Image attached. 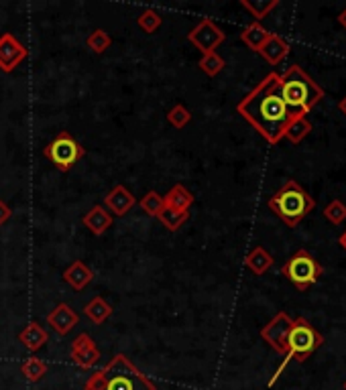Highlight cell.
<instances>
[{
  "label": "cell",
  "instance_id": "obj_1",
  "mask_svg": "<svg viewBox=\"0 0 346 390\" xmlns=\"http://www.w3.org/2000/svg\"><path fill=\"white\" fill-rule=\"evenodd\" d=\"M236 112L267 142L277 144L285 135V128L289 126V122L294 120V116L287 110L283 96H281L279 73L271 71L269 75H265L263 82H259L253 90L238 102Z\"/></svg>",
  "mask_w": 346,
  "mask_h": 390
},
{
  "label": "cell",
  "instance_id": "obj_16",
  "mask_svg": "<svg viewBox=\"0 0 346 390\" xmlns=\"http://www.w3.org/2000/svg\"><path fill=\"white\" fill-rule=\"evenodd\" d=\"M84 226L92 232L94 236H102L106 230L113 226V216L106 207L94 206L90 207V211L82 218Z\"/></svg>",
  "mask_w": 346,
  "mask_h": 390
},
{
  "label": "cell",
  "instance_id": "obj_18",
  "mask_svg": "<svg viewBox=\"0 0 346 390\" xmlns=\"http://www.w3.org/2000/svg\"><path fill=\"white\" fill-rule=\"evenodd\" d=\"M163 200H165V207L175 209V211H189V207L194 206V202H196L194 193L182 183L173 185V187L165 193Z\"/></svg>",
  "mask_w": 346,
  "mask_h": 390
},
{
  "label": "cell",
  "instance_id": "obj_33",
  "mask_svg": "<svg viewBox=\"0 0 346 390\" xmlns=\"http://www.w3.org/2000/svg\"><path fill=\"white\" fill-rule=\"evenodd\" d=\"M338 110L346 116V96L343 98V100H340V102H338Z\"/></svg>",
  "mask_w": 346,
  "mask_h": 390
},
{
  "label": "cell",
  "instance_id": "obj_17",
  "mask_svg": "<svg viewBox=\"0 0 346 390\" xmlns=\"http://www.w3.org/2000/svg\"><path fill=\"white\" fill-rule=\"evenodd\" d=\"M47 340H49V336H47L45 327L37 322H31L24 327L23 331L19 333V342H21L29 352H33V354L39 352V350L47 344Z\"/></svg>",
  "mask_w": 346,
  "mask_h": 390
},
{
  "label": "cell",
  "instance_id": "obj_8",
  "mask_svg": "<svg viewBox=\"0 0 346 390\" xmlns=\"http://www.w3.org/2000/svg\"><path fill=\"white\" fill-rule=\"evenodd\" d=\"M226 39V33L214 23L212 19H202L196 24L189 33H187V41L196 47L202 55L214 53L218 45H222Z\"/></svg>",
  "mask_w": 346,
  "mask_h": 390
},
{
  "label": "cell",
  "instance_id": "obj_5",
  "mask_svg": "<svg viewBox=\"0 0 346 390\" xmlns=\"http://www.w3.org/2000/svg\"><path fill=\"white\" fill-rule=\"evenodd\" d=\"M324 344V338L322 333L312 325V323L308 322V320H303V317H298V320H294L291 323V329H289V333H287V350H285V358H283V362L279 364V368L275 370V374H273V378L269 380V387H273L277 380H279V376L283 374V370L287 368V364L291 362V360H298V362H305L320 345Z\"/></svg>",
  "mask_w": 346,
  "mask_h": 390
},
{
  "label": "cell",
  "instance_id": "obj_22",
  "mask_svg": "<svg viewBox=\"0 0 346 390\" xmlns=\"http://www.w3.org/2000/svg\"><path fill=\"white\" fill-rule=\"evenodd\" d=\"M310 133H312V122H310L308 118H294V120L289 122V126L285 128V135H283V137L287 138L289 142L298 144V142H301Z\"/></svg>",
  "mask_w": 346,
  "mask_h": 390
},
{
  "label": "cell",
  "instance_id": "obj_36",
  "mask_svg": "<svg viewBox=\"0 0 346 390\" xmlns=\"http://www.w3.org/2000/svg\"><path fill=\"white\" fill-rule=\"evenodd\" d=\"M345 390H346V382H345Z\"/></svg>",
  "mask_w": 346,
  "mask_h": 390
},
{
  "label": "cell",
  "instance_id": "obj_24",
  "mask_svg": "<svg viewBox=\"0 0 346 390\" xmlns=\"http://www.w3.org/2000/svg\"><path fill=\"white\" fill-rule=\"evenodd\" d=\"M138 206H140V209H143L147 216L157 218L163 209H165V200H163V195H159L157 191H153V189H151V191H147V193L140 197Z\"/></svg>",
  "mask_w": 346,
  "mask_h": 390
},
{
  "label": "cell",
  "instance_id": "obj_7",
  "mask_svg": "<svg viewBox=\"0 0 346 390\" xmlns=\"http://www.w3.org/2000/svg\"><path fill=\"white\" fill-rule=\"evenodd\" d=\"M43 155H45V159L51 161L53 167H57L59 171L68 173V171H71L75 167V163L84 159L86 151H84V147L75 138L64 130V133H59L57 137L47 144Z\"/></svg>",
  "mask_w": 346,
  "mask_h": 390
},
{
  "label": "cell",
  "instance_id": "obj_28",
  "mask_svg": "<svg viewBox=\"0 0 346 390\" xmlns=\"http://www.w3.org/2000/svg\"><path fill=\"white\" fill-rule=\"evenodd\" d=\"M324 216L330 224L334 226H340L346 222V204L343 200H334L330 202L328 206L324 207Z\"/></svg>",
  "mask_w": 346,
  "mask_h": 390
},
{
  "label": "cell",
  "instance_id": "obj_29",
  "mask_svg": "<svg viewBox=\"0 0 346 390\" xmlns=\"http://www.w3.org/2000/svg\"><path fill=\"white\" fill-rule=\"evenodd\" d=\"M167 122H169L173 128L182 130V128H185V126L192 122V112L185 108L184 104H175V106L167 112Z\"/></svg>",
  "mask_w": 346,
  "mask_h": 390
},
{
  "label": "cell",
  "instance_id": "obj_20",
  "mask_svg": "<svg viewBox=\"0 0 346 390\" xmlns=\"http://www.w3.org/2000/svg\"><path fill=\"white\" fill-rule=\"evenodd\" d=\"M269 35H271V33H269L263 24L254 21V23L249 24V27L240 33V41L249 47L251 51H257V53H259V49L269 39Z\"/></svg>",
  "mask_w": 346,
  "mask_h": 390
},
{
  "label": "cell",
  "instance_id": "obj_10",
  "mask_svg": "<svg viewBox=\"0 0 346 390\" xmlns=\"http://www.w3.org/2000/svg\"><path fill=\"white\" fill-rule=\"evenodd\" d=\"M27 57H29V49L13 33H4L0 37V69L4 73L15 71Z\"/></svg>",
  "mask_w": 346,
  "mask_h": 390
},
{
  "label": "cell",
  "instance_id": "obj_4",
  "mask_svg": "<svg viewBox=\"0 0 346 390\" xmlns=\"http://www.w3.org/2000/svg\"><path fill=\"white\" fill-rule=\"evenodd\" d=\"M314 197L298 181L289 179L269 197V207L289 228H296L301 220L314 209Z\"/></svg>",
  "mask_w": 346,
  "mask_h": 390
},
{
  "label": "cell",
  "instance_id": "obj_34",
  "mask_svg": "<svg viewBox=\"0 0 346 390\" xmlns=\"http://www.w3.org/2000/svg\"><path fill=\"white\" fill-rule=\"evenodd\" d=\"M338 23L343 24V27L346 29V8L343 10V13H340V15H338Z\"/></svg>",
  "mask_w": 346,
  "mask_h": 390
},
{
  "label": "cell",
  "instance_id": "obj_3",
  "mask_svg": "<svg viewBox=\"0 0 346 390\" xmlns=\"http://www.w3.org/2000/svg\"><path fill=\"white\" fill-rule=\"evenodd\" d=\"M281 96L294 118H305V114L324 98V90L300 68L291 66L279 75Z\"/></svg>",
  "mask_w": 346,
  "mask_h": 390
},
{
  "label": "cell",
  "instance_id": "obj_2",
  "mask_svg": "<svg viewBox=\"0 0 346 390\" xmlns=\"http://www.w3.org/2000/svg\"><path fill=\"white\" fill-rule=\"evenodd\" d=\"M84 390H157V384L124 354H116L102 370L90 374Z\"/></svg>",
  "mask_w": 346,
  "mask_h": 390
},
{
  "label": "cell",
  "instance_id": "obj_26",
  "mask_svg": "<svg viewBox=\"0 0 346 390\" xmlns=\"http://www.w3.org/2000/svg\"><path fill=\"white\" fill-rule=\"evenodd\" d=\"M21 374L29 382H39L43 376L47 374V364L39 358H27L23 364H21Z\"/></svg>",
  "mask_w": 346,
  "mask_h": 390
},
{
  "label": "cell",
  "instance_id": "obj_14",
  "mask_svg": "<svg viewBox=\"0 0 346 390\" xmlns=\"http://www.w3.org/2000/svg\"><path fill=\"white\" fill-rule=\"evenodd\" d=\"M289 51H291L289 43H287L283 37H279L277 33H271L269 39L259 49V55H261L267 63L277 66V63H281V61L289 55Z\"/></svg>",
  "mask_w": 346,
  "mask_h": 390
},
{
  "label": "cell",
  "instance_id": "obj_19",
  "mask_svg": "<svg viewBox=\"0 0 346 390\" xmlns=\"http://www.w3.org/2000/svg\"><path fill=\"white\" fill-rule=\"evenodd\" d=\"M273 256L267 253L263 246H254L251 253L247 254V258H245V264H247V269L253 273V275L261 276L265 275L271 267H273Z\"/></svg>",
  "mask_w": 346,
  "mask_h": 390
},
{
  "label": "cell",
  "instance_id": "obj_32",
  "mask_svg": "<svg viewBox=\"0 0 346 390\" xmlns=\"http://www.w3.org/2000/svg\"><path fill=\"white\" fill-rule=\"evenodd\" d=\"M10 216H13V209L8 207L6 202H2V200H0V226H4V224L10 220Z\"/></svg>",
  "mask_w": 346,
  "mask_h": 390
},
{
  "label": "cell",
  "instance_id": "obj_15",
  "mask_svg": "<svg viewBox=\"0 0 346 390\" xmlns=\"http://www.w3.org/2000/svg\"><path fill=\"white\" fill-rule=\"evenodd\" d=\"M64 280L73 291H84L94 280V273L92 269L88 264H84L82 260H73L64 271Z\"/></svg>",
  "mask_w": 346,
  "mask_h": 390
},
{
  "label": "cell",
  "instance_id": "obj_25",
  "mask_svg": "<svg viewBox=\"0 0 346 390\" xmlns=\"http://www.w3.org/2000/svg\"><path fill=\"white\" fill-rule=\"evenodd\" d=\"M243 8H247L254 17V21L259 23L261 19H265L273 8H277V0H240Z\"/></svg>",
  "mask_w": 346,
  "mask_h": 390
},
{
  "label": "cell",
  "instance_id": "obj_11",
  "mask_svg": "<svg viewBox=\"0 0 346 390\" xmlns=\"http://www.w3.org/2000/svg\"><path fill=\"white\" fill-rule=\"evenodd\" d=\"M69 358L75 366L84 368V370H90L100 362V350H98V345H96L90 333H80L71 342Z\"/></svg>",
  "mask_w": 346,
  "mask_h": 390
},
{
  "label": "cell",
  "instance_id": "obj_9",
  "mask_svg": "<svg viewBox=\"0 0 346 390\" xmlns=\"http://www.w3.org/2000/svg\"><path fill=\"white\" fill-rule=\"evenodd\" d=\"M291 323H294V320H291L285 311L277 313L275 317L261 329L263 342H267V344L271 345L277 354H283V356H285V350H287V333H289V329H291Z\"/></svg>",
  "mask_w": 346,
  "mask_h": 390
},
{
  "label": "cell",
  "instance_id": "obj_12",
  "mask_svg": "<svg viewBox=\"0 0 346 390\" xmlns=\"http://www.w3.org/2000/svg\"><path fill=\"white\" fill-rule=\"evenodd\" d=\"M80 317L78 313L69 307L68 303H57L49 313H47V323L55 329L59 336H68L69 331L78 325Z\"/></svg>",
  "mask_w": 346,
  "mask_h": 390
},
{
  "label": "cell",
  "instance_id": "obj_31",
  "mask_svg": "<svg viewBox=\"0 0 346 390\" xmlns=\"http://www.w3.org/2000/svg\"><path fill=\"white\" fill-rule=\"evenodd\" d=\"M161 15L157 13V10H153V8H147V10H143L140 13V17L137 19V23H138V27L145 31V33H155L159 27H161Z\"/></svg>",
  "mask_w": 346,
  "mask_h": 390
},
{
  "label": "cell",
  "instance_id": "obj_21",
  "mask_svg": "<svg viewBox=\"0 0 346 390\" xmlns=\"http://www.w3.org/2000/svg\"><path fill=\"white\" fill-rule=\"evenodd\" d=\"M84 313H86V317H88V320H90L92 323H96V325H102V323L106 322V320L113 315V307H110V303H108L106 299L94 297L92 301L86 305Z\"/></svg>",
  "mask_w": 346,
  "mask_h": 390
},
{
  "label": "cell",
  "instance_id": "obj_23",
  "mask_svg": "<svg viewBox=\"0 0 346 390\" xmlns=\"http://www.w3.org/2000/svg\"><path fill=\"white\" fill-rule=\"evenodd\" d=\"M157 220H159L169 232H178V230L182 228L185 222L189 220V211H175V209L165 207L161 213L157 216Z\"/></svg>",
  "mask_w": 346,
  "mask_h": 390
},
{
  "label": "cell",
  "instance_id": "obj_27",
  "mask_svg": "<svg viewBox=\"0 0 346 390\" xmlns=\"http://www.w3.org/2000/svg\"><path fill=\"white\" fill-rule=\"evenodd\" d=\"M200 69L206 73V75H210V77H214V75H218L222 69H224V66H226V61L214 51V53H206V55H202V59H200Z\"/></svg>",
  "mask_w": 346,
  "mask_h": 390
},
{
  "label": "cell",
  "instance_id": "obj_30",
  "mask_svg": "<svg viewBox=\"0 0 346 390\" xmlns=\"http://www.w3.org/2000/svg\"><path fill=\"white\" fill-rule=\"evenodd\" d=\"M86 45L92 49L94 53H104L108 47L113 45V39H110V35L104 31V29H96V31H92L90 33V37L86 39Z\"/></svg>",
  "mask_w": 346,
  "mask_h": 390
},
{
  "label": "cell",
  "instance_id": "obj_13",
  "mask_svg": "<svg viewBox=\"0 0 346 390\" xmlns=\"http://www.w3.org/2000/svg\"><path fill=\"white\" fill-rule=\"evenodd\" d=\"M104 206H106L108 211H113L116 218H122V216H127L133 207L137 206V200L124 185H116L104 197Z\"/></svg>",
  "mask_w": 346,
  "mask_h": 390
},
{
  "label": "cell",
  "instance_id": "obj_6",
  "mask_svg": "<svg viewBox=\"0 0 346 390\" xmlns=\"http://www.w3.org/2000/svg\"><path fill=\"white\" fill-rule=\"evenodd\" d=\"M281 275L287 276L296 285V289L305 291L318 283V278L322 276V267L308 250H298L285 260V264L281 267Z\"/></svg>",
  "mask_w": 346,
  "mask_h": 390
},
{
  "label": "cell",
  "instance_id": "obj_35",
  "mask_svg": "<svg viewBox=\"0 0 346 390\" xmlns=\"http://www.w3.org/2000/svg\"><path fill=\"white\" fill-rule=\"evenodd\" d=\"M338 242H340V246L346 250V232H343V236L338 238Z\"/></svg>",
  "mask_w": 346,
  "mask_h": 390
}]
</instances>
